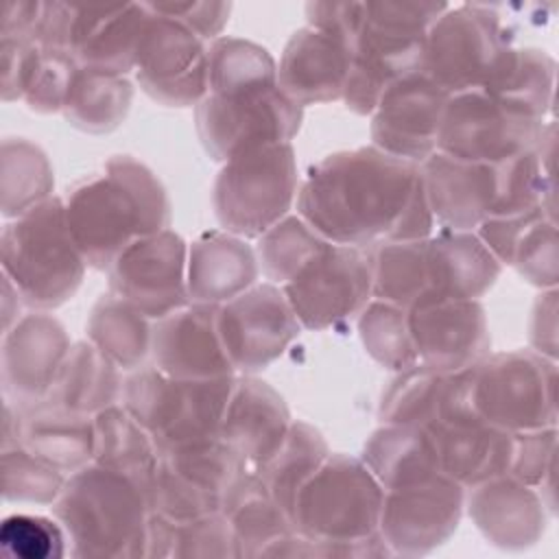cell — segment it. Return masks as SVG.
I'll use <instances>...</instances> for the list:
<instances>
[{
	"instance_id": "cell-1",
	"label": "cell",
	"mask_w": 559,
	"mask_h": 559,
	"mask_svg": "<svg viewBox=\"0 0 559 559\" xmlns=\"http://www.w3.org/2000/svg\"><path fill=\"white\" fill-rule=\"evenodd\" d=\"M297 214L328 242L360 249L421 240L435 229L419 166L373 144L310 166L297 190Z\"/></svg>"
},
{
	"instance_id": "cell-2",
	"label": "cell",
	"mask_w": 559,
	"mask_h": 559,
	"mask_svg": "<svg viewBox=\"0 0 559 559\" xmlns=\"http://www.w3.org/2000/svg\"><path fill=\"white\" fill-rule=\"evenodd\" d=\"M63 203L87 266L98 271H107L133 242L170 225V199L162 179L129 155L107 159L98 175L74 183Z\"/></svg>"
},
{
	"instance_id": "cell-3",
	"label": "cell",
	"mask_w": 559,
	"mask_h": 559,
	"mask_svg": "<svg viewBox=\"0 0 559 559\" xmlns=\"http://www.w3.org/2000/svg\"><path fill=\"white\" fill-rule=\"evenodd\" d=\"M52 515L68 535L70 555L83 559L146 557L151 507L142 485L98 463L72 472Z\"/></svg>"
},
{
	"instance_id": "cell-4",
	"label": "cell",
	"mask_w": 559,
	"mask_h": 559,
	"mask_svg": "<svg viewBox=\"0 0 559 559\" xmlns=\"http://www.w3.org/2000/svg\"><path fill=\"white\" fill-rule=\"evenodd\" d=\"M2 275L31 310H52L74 297L87 262L70 231L66 203L50 197L11 218L0 236Z\"/></svg>"
},
{
	"instance_id": "cell-5",
	"label": "cell",
	"mask_w": 559,
	"mask_h": 559,
	"mask_svg": "<svg viewBox=\"0 0 559 559\" xmlns=\"http://www.w3.org/2000/svg\"><path fill=\"white\" fill-rule=\"evenodd\" d=\"M384 487L349 454H328L321 467L299 489L293 504V526L317 542L323 557H341L343 544L378 533Z\"/></svg>"
},
{
	"instance_id": "cell-6",
	"label": "cell",
	"mask_w": 559,
	"mask_h": 559,
	"mask_svg": "<svg viewBox=\"0 0 559 559\" xmlns=\"http://www.w3.org/2000/svg\"><path fill=\"white\" fill-rule=\"evenodd\" d=\"M236 376L181 380L151 362L129 371L122 406L148 430L162 452L218 439Z\"/></svg>"
},
{
	"instance_id": "cell-7",
	"label": "cell",
	"mask_w": 559,
	"mask_h": 559,
	"mask_svg": "<svg viewBox=\"0 0 559 559\" xmlns=\"http://www.w3.org/2000/svg\"><path fill=\"white\" fill-rule=\"evenodd\" d=\"M297 197V159L290 142L247 148L223 164L212 186L221 227L240 238H260L277 225Z\"/></svg>"
},
{
	"instance_id": "cell-8",
	"label": "cell",
	"mask_w": 559,
	"mask_h": 559,
	"mask_svg": "<svg viewBox=\"0 0 559 559\" xmlns=\"http://www.w3.org/2000/svg\"><path fill=\"white\" fill-rule=\"evenodd\" d=\"M476 415L504 432L557 426V360L533 349L487 354L472 367Z\"/></svg>"
},
{
	"instance_id": "cell-9",
	"label": "cell",
	"mask_w": 559,
	"mask_h": 559,
	"mask_svg": "<svg viewBox=\"0 0 559 559\" xmlns=\"http://www.w3.org/2000/svg\"><path fill=\"white\" fill-rule=\"evenodd\" d=\"M546 120L485 90L450 94L437 151L465 162L504 164L539 146Z\"/></svg>"
},
{
	"instance_id": "cell-10",
	"label": "cell",
	"mask_w": 559,
	"mask_h": 559,
	"mask_svg": "<svg viewBox=\"0 0 559 559\" xmlns=\"http://www.w3.org/2000/svg\"><path fill=\"white\" fill-rule=\"evenodd\" d=\"M496 7H448L424 37L421 72L448 94L480 90L500 52L511 46Z\"/></svg>"
},
{
	"instance_id": "cell-11",
	"label": "cell",
	"mask_w": 559,
	"mask_h": 559,
	"mask_svg": "<svg viewBox=\"0 0 559 559\" xmlns=\"http://www.w3.org/2000/svg\"><path fill=\"white\" fill-rule=\"evenodd\" d=\"M249 469L221 439L162 452L146 487L151 513L175 522L216 513L231 485Z\"/></svg>"
},
{
	"instance_id": "cell-12",
	"label": "cell",
	"mask_w": 559,
	"mask_h": 559,
	"mask_svg": "<svg viewBox=\"0 0 559 559\" xmlns=\"http://www.w3.org/2000/svg\"><path fill=\"white\" fill-rule=\"evenodd\" d=\"M197 133L214 162L273 142H290L304 120V107L280 85L236 94H207L197 105Z\"/></svg>"
},
{
	"instance_id": "cell-13",
	"label": "cell",
	"mask_w": 559,
	"mask_h": 559,
	"mask_svg": "<svg viewBox=\"0 0 559 559\" xmlns=\"http://www.w3.org/2000/svg\"><path fill=\"white\" fill-rule=\"evenodd\" d=\"M282 290L301 330L334 328L358 317L373 299L369 253L328 242Z\"/></svg>"
},
{
	"instance_id": "cell-14",
	"label": "cell",
	"mask_w": 559,
	"mask_h": 559,
	"mask_svg": "<svg viewBox=\"0 0 559 559\" xmlns=\"http://www.w3.org/2000/svg\"><path fill=\"white\" fill-rule=\"evenodd\" d=\"M216 325L234 371L245 376L275 362L301 332L282 286L271 282L253 284L218 306Z\"/></svg>"
},
{
	"instance_id": "cell-15",
	"label": "cell",
	"mask_w": 559,
	"mask_h": 559,
	"mask_svg": "<svg viewBox=\"0 0 559 559\" xmlns=\"http://www.w3.org/2000/svg\"><path fill=\"white\" fill-rule=\"evenodd\" d=\"M135 59V81L155 103L197 107L207 96V41L148 9Z\"/></svg>"
},
{
	"instance_id": "cell-16",
	"label": "cell",
	"mask_w": 559,
	"mask_h": 559,
	"mask_svg": "<svg viewBox=\"0 0 559 559\" xmlns=\"http://www.w3.org/2000/svg\"><path fill=\"white\" fill-rule=\"evenodd\" d=\"M465 511V487L445 474L384 489L378 533L393 557H421L443 546Z\"/></svg>"
},
{
	"instance_id": "cell-17",
	"label": "cell",
	"mask_w": 559,
	"mask_h": 559,
	"mask_svg": "<svg viewBox=\"0 0 559 559\" xmlns=\"http://www.w3.org/2000/svg\"><path fill=\"white\" fill-rule=\"evenodd\" d=\"M109 293L151 321L190 304L188 245L170 227L127 247L107 269Z\"/></svg>"
},
{
	"instance_id": "cell-18",
	"label": "cell",
	"mask_w": 559,
	"mask_h": 559,
	"mask_svg": "<svg viewBox=\"0 0 559 559\" xmlns=\"http://www.w3.org/2000/svg\"><path fill=\"white\" fill-rule=\"evenodd\" d=\"M450 94L421 70L395 81L371 114L373 146L411 164L437 153V135Z\"/></svg>"
},
{
	"instance_id": "cell-19",
	"label": "cell",
	"mask_w": 559,
	"mask_h": 559,
	"mask_svg": "<svg viewBox=\"0 0 559 559\" xmlns=\"http://www.w3.org/2000/svg\"><path fill=\"white\" fill-rule=\"evenodd\" d=\"M417 362L454 373L478 365L491 347L485 308L478 299H428L408 308Z\"/></svg>"
},
{
	"instance_id": "cell-20",
	"label": "cell",
	"mask_w": 559,
	"mask_h": 559,
	"mask_svg": "<svg viewBox=\"0 0 559 559\" xmlns=\"http://www.w3.org/2000/svg\"><path fill=\"white\" fill-rule=\"evenodd\" d=\"M432 216L445 229L474 231L496 216L504 197V164H480L432 153L419 164Z\"/></svg>"
},
{
	"instance_id": "cell-21",
	"label": "cell",
	"mask_w": 559,
	"mask_h": 559,
	"mask_svg": "<svg viewBox=\"0 0 559 559\" xmlns=\"http://www.w3.org/2000/svg\"><path fill=\"white\" fill-rule=\"evenodd\" d=\"M70 336L46 310L22 314L2 334L4 397L17 406L48 400L70 354Z\"/></svg>"
},
{
	"instance_id": "cell-22",
	"label": "cell",
	"mask_w": 559,
	"mask_h": 559,
	"mask_svg": "<svg viewBox=\"0 0 559 559\" xmlns=\"http://www.w3.org/2000/svg\"><path fill=\"white\" fill-rule=\"evenodd\" d=\"M218 306L188 304L153 321L151 365L181 380L236 376L221 336Z\"/></svg>"
},
{
	"instance_id": "cell-23",
	"label": "cell",
	"mask_w": 559,
	"mask_h": 559,
	"mask_svg": "<svg viewBox=\"0 0 559 559\" xmlns=\"http://www.w3.org/2000/svg\"><path fill=\"white\" fill-rule=\"evenodd\" d=\"M465 511L480 535L502 550L535 546L548 524L539 491L509 474L465 489Z\"/></svg>"
},
{
	"instance_id": "cell-24",
	"label": "cell",
	"mask_w": 559,
	"mask_h": 559,
	"mask_svg": "<svg viewBox=\"0 0 559 559\" xmlns=\"http://www.w3.org/2000/svg\"><path fill=\"white\" fill-rule=\"evenodd\" d=\"M290 424L284 397L269 382L240 373L234 378L218 439L255 469L282 448Z\"/></svg>"
},
{
	"instance_id": "cell-25",
	"label": "cell",
	"mask_w": 559,
	"mask_h": 559,
	"mask_svg": "<svg viewBox=\"0 0 559 559\" xmlns=\"http://www.w3.org/2000/svg\"><path fill=\"white\" fill-rule=\"evenodd\" d=\"M352 48L312 26L290 35L277 66L280 90L299 107L343 98Z\"/></svg>"
},
{
	"instance_id": "cell-26",
	"label": "cell",
	"mask_w": 559,
	"mask_h": 559,
	"mask_svg": "<svg viewBox=\"0 0 559 559\" xmlns=\"http://www.w3.org/2000/svg\"><path fill=\"white\" fill-rule=\"evenodd\" d=\"M148 15L144 2L76 7L70 52L81 68L127 76L135 70Z\"/></svg>"
},
{
	"instance_id": "cell-27",
	"label": "cell",
	"mask_w": 559,
	"mask_h": 559,
	"mask_svg": "<svg viewBox=\"0 0 559 559\" xmlns=\"http://www.w3.org/2000/svg\"><path fill=\"white\" fill-rule=\"evenodd\" d=\"M424 37H400L360 26L352 44V63L343 103L358 116H371L382 94L402 76L421 70Z\"/></svg>"
},
{
	"instance_id": "cell-28",
	"label": "cell",
	"mask_w": 559,
	"mask_h": 559,
	"mask_svg": "<svg viewBox=\"0 0 559 559\" xmlns=\"http://www.w3.org/2000/svg\"><path fill=\"white\" fill-rule=\"evenodd\" d=\"M260 275L255 249L225 229L201 234L188 245L190 304L223 306L249 290Z\"/></svg>"
},
{
	"instance_id": "cell-29",
	"label": "cell",
	"mask_w": 559,
	"mask_h": 559,
	"mask_svg": "<svg viewBox=\"0 0 559 559\" xmlns=\"http://www.w3.org/2000/svg\"><path fill=\"white\" fill-rule=\"evenodd\" d=\"M426 249L430 273L428 299H480L502 271V264L476 231L441 227L426 238Z\"/></svg>"
},
{
	"instance_id": "cell-30",
	"label": "cell",
	"mask_w": 559,
	"mask_h": 559,
	"mask_svg": "<svg viewBox=\"0 0 559 559\" xmlns=\"http://www.w3.org/2000/svg\"><path fill=\"white\" fill-rule=\"evenodd\" d=\"M20 445L63 474L94 461V415L66 408L52 400L20 406Z\"/></svg>"
},
{
	"instance_id": "cell-31",
	"label": "cell",
	"mask_w": 559,
	"mask_h": 559,
	"mask_svg": "<svg viewBox=\"0 0 559 559\" xmlns=\"http://www.w3.org/2000/svg\"><path fill=\"white\" fill-rule=\"evenodd\" d=\"M435 441L439 469L465 489L509 474L513 435L485 421L426 428Z\"/></svg>"
},
{
	"instance_id": "cell-32",
	"label": "cell",
	"mask_w": 559,
	"mask_h": 559,
	"mask_svg": "<svg viewBox=\"0 0 559 559\" xmlns=\"http://www.w3.org/2000/svg\"><path fill=\"white\" fill-rule=\"evenodd\" d=\"M360 459L384 489L415 485L441 474L435 441L421 426L382 424L365 441Z\"/></svg>"
},
{
	"instance_id": "cell-33",
	"label": "cell",
	"mask_w": 559,
	"mask_h": 559,
	"mask_svg": "<svg viewBox=\"0 0 559 559\" xmlns=\"http://www.w3.org/2000/svg\"><path fill=\"white\" fill-rule=\"evenodd\" d=\"M221 511L231 524L238 557H262L273 542L295 533L293 520L253 469L231 485Z\"/></svg>"
},
{
	"instance_id": "cell-34",
	"label": "cell",
	"mask_w": 559,
	"mask_h": 559,
	"mask_svg": "<svg viewBox=\"0 0 559 559\" xmlns=\"http://www.w3.org/2000/svg\"><path fill=\"white\" fill-rule=\"evenodd\" d=\"M87 341L120 371L151 362L153 321L114 293L100 295L85 323Z\"/></svg>"
},
{
	"instance_id": "cell-35",
	"label": "cell",
	"mask_w": 559,
	"mask_h": 559,
	"mask_svg": "<svg viewBox=\"0 0 559 559\" xmlns=\"http://www.w3.org/2000/svg\"><path fill=\"white\" fill-rule=\"evenodd\" d=\"M122 371L87 338L72 343L48 400L87 415L122 402Z\"/></svg>"
},
{
	"instance_id": "cell-36",
	"label": "cell",
	"mask_w": 559,
	"mask_h": 559,
	"mask_svg": "<svg viewBox=\"0 0 559 559\" xmlns=\"http://www.w3.org/2000/svg\"><path fill=\"white\" fill-rule=\"evenodd\" d=\"M94 428V463L129 476L146 491L159 461V448L148 430L122 406V402L96 413Z\"/></svg>"
},
{
	"instance_id": "cell-37",
	"label": "cell",
	"mask_w": 559,
	"mask_h": 559,
	"mask_svg": "<svg viewBox=\"0 0 559 559\" xmlns=\"http://www.w3.org/2000/svg\"><path fill=\"white\" fill-rule=\"evenodd\" d=\"M480 90L546 120L552 109L555 59L542 48L507 46Z\"/></svg>"
},
{
	"instance_id": "cell-38",
	"label": "cell",
	"mask_w": 559,
	"mask_h": 559,
	"mask_svg": "<svg viewBox=\"0 0 559 559\" xmlns=\"http://www.w3.org/2000/svg\"><path fill=\"white\" fill-rule=\"evenodd\" d=\"M146 557L238 559L231 524L223 511L175 522L151 513Z\"/></svg>"
},
{
	"instance_id": "cell-39",
	"label": "cell",
	"mask_w": 559,
	"mask_h": 559,
	"mask_svg": "<svg viewBox=\"0 0 559 559\" xmlns=\"http://www.w3.org/2000/svg\"><path fill=\"white\" fill-rule=\"evenodd\" d=\"M131 103L133 83L127 76L79 68L61 114L74 129L100 135L124 122Z\"/></svg>"
},
{
	"instance_id": "cell-40",
	"label": "cell",
	"mask_w": 559,
	"mask_h": 559,
	"mask_svg": "<svg viewBox=\"0 0 559 559\" xmlns=\"http://www.w3.org/2000/svg\"><path fill=\"white\" fill-rule=\"evenodd\" d=\"M373 299L413 308L430 297L428 249L421 240H397L369 247Z\"/></svg>"
},
{
	"instance_id": "cell-41",
	"label": "cell",
	"mask_w": 559,
	"mask_h": 559,
	"mask_svg": "<svg viewBox=\"0 0 559 559\" xmlns=\"http://www.w3.org/2000/svg\"><path fill=\"white\" fill-rule=\"evenodd\" d=\"M328 454L330 448L323 435L314 426L293 419L282 448L253 472L293 520V504L299 489L321 467Z\"/></svg>"
},
{
	"instance_id": "cell-42",
	"label": "cell",
	"mask_w": 559,
	"mask_h": 559,
	"mask_svg": "<svg viewBox=\"0 0 559 559\" xmlns=\"http://www.w3.org/2000/svg\"><path fill=\"white\" fill-rule=\"evenodd\" d=\"M48 155L24 138H7L0 153V192L4 218H17L52 197Z\"/></svg>"
},
{
	"instance_id": "cell-43",
	"label": "cell",
	"mask_w": 559,
	"mask_h": 559,
	"mask_svg": "<svg viewBox=\"0 0 559 559\" xmlns=\"http://www.w3.org/2000/svg\"><path fill=\"white\" fill-rule=\"evenodd\" d=\"M277 85L271 52L242 37H216L207 44V94H236Z\"/></svg>"
},
{
	"instance_id": "cell-44",
	"label": "cell",
	"mask_w": 559,
	"mask_h": 559,
	"mask_svg": "<svg viewBox=\"0 0 559 559\" xmlns=\"http://www.w3.org/2000/svg\"><path fill=\"white\" fill-rule=\"evenodd\" d=\"M79 68L70 50L31 44L20 76V100L37 114L61 111Z\"/></svg>"
},
{
	"instance_id": "cell-45",
	"label": "cell",
	"mask_w": 559,
	"mask_h": 559,
	"mask_svg": "<svg viewBox=\"0 0 559 559\" xmlns=\"http://www.w3.org/2000/svg\"><path fill=\"white\" fill-rule=\"evenodd\" d=\"M328 245L299 214L284 216L258 238L255 255L260 271L271 284L290 282Z\"/></svg>"
},
{
	"instance_id": "cell-46",
	"label": "cell",
	"mask_w": 559,
	"mask_h": 559,
	"mask_svg": "<svg viewBox=\"0 0 559 559\" xmlns=\"http://www.w3.org/2000/svg\"><path fill=\"white\" fill-rule=\"evenodd\" d=\"M358 334L365 352L391 371H402L417 362L408 310L402 306L371 299L358 314Z\"/></svg>"
},
{
	"instance_id": "cell-47",
	"label": "cell",
	"mask_w": 559,
	"mask_h": 559,
	"mask_svg": "<svg viewBox=\"0 0 559 559\" xmlns=\"http://www.w3.org/2000/svg\"><path fill=\"white\" fill-rule=\"evenodd\" d=\"M445 373L415 362L391 380L382 393L378 417L382 424H408L426 428L437 411V397Z\"/></svg>"
},
{
	"instance_id": "cell-48",
	"label": "cell",
	"mask_w": 559,
	"mask_h": 559,
	"mask_svg": "<svg viewBox=\"0 0 559 559\" xmlns=\"http://www.w3.org/2000/svg\"><path fill=\"white\" fill-rule=\"evenodd\" d=\"M66 474L24 445L2 450V498L17 504H55Z\"/></svg>"
},
{
	"instance_id": "cell-49",
	"label": "cell",
	"mask_w": 559,
	"mask_h": 559,
	"mask_svg": "<svg viewBox=\"0 0 559 559\" xmlns=\"http://www.w3.org/2000/svg\"><path fill=\"white\" fill-rule=\"evenodd\" d=\"M0 546L17 559H57L70 552L61 522L39 513L7 515L0 524Z\"/></svg>"
},
{
	"instance_id": "cell-50",
	"label": "cell",
	"mask_w": 559,
	"mask_h": 559,
	"mask_svg": "<svg viewBox=\"0 0 559 559\" xmlns=\"http://www.w3.org/2000/svg\"><path fill=\"white\" fill-rule=\"evenodd\" d=\"M555 450L557 426L513 435L509 476L535 487L548 513H555Z\"/></svg>"
},
{
	"instance_id": "cell-51",
	"label": "cell",
	"mask_w": 559,
	"mask_h": 559,
	"mask_svg": "<svg viewBox=\"0 0 559 559\" xmlns=\"http://www.w3.org/2000/svg\"><path fill=\"white\" fill-rule=\"evenodd\" d=\"M528 284L550 290L559 282V251L557 225L550 216L535 218L515 245L511 264Z\"/></svg>"
},
{
	"instance_id": "cell-52",
	"label": "cell",
	"mask_w": 559,
	"mask_h": 559,
	"mask_svg": "<svg viewBox=\"0 0 559 559\" xmlns=\"http://www.w3.org/2000/svg\"><path fill=\"white\" fill-rule=\"evenodd\" d=\"M445 2H404L380 0L362 2V26L400 35V37H426L435 20L448 9Z\"/></svg>"
},
{
	"instance_id": "cell-53",
	"label": "cell",
	"mask_w": 559,
	"mask_h": 559,
	"mask_svg": "<svg viewBox=\"0 0 559 559\" xmlns=\"http://www.w3.org/2000/svg\"><path fill=\"white\" fill-rule=\"evenodd\" d=\"M151 11L166 15L186 28H190L194 35H199L203 41H212L221 37V31L225 28L231 4L229 2H210V0H186V2H148Z\"/></svg>"
},
{
	"instance_id": "cell-54",
	"label": "cell",
	"mask_w": 559,
	"mask_h": 559,
	"mask_svg": "<svg viewBox=\"0 0 559 559\" xmlns=\"http://www.w3.org/2000/svg\"><path fill=\"white\" fill-rule=\"evenodd\" d=\"M308 26L319 28L349 48L362 26V2H308Z\"/></svg>"
},
{
	"instance_id": "cell-55",
	"label": "cell",
	"mask_w": 559,
	"mask_h": 559,
	"mask_svg": "<svg viewBox=\"0 0 559 559\" xmlns=\"http://www.w3.org/2000/svg\"><path fill=\"white\" fill-rule=\"evenodd\" d=\"M531 349L557 360V288L542 290L531 308L528 319Z\"/></svg>"
},
{
	"instance_id": "cell-56",
	"label": "cell",
	"mask_w": 559,
	"mask_h": 559,
	"mask_svg": "<svg viewBox=\"0 0 559 559\" xmlns=\"http://www.w3.org/2000/svg\"><path fill=\"white\" fill-rule=\"evenodd\" d=\"M46 2L37 0H7L0 17V39L35 41Z\"/></svg>"
},
{
	"instance_id": "cell-57",
	"label": "cell",
	"mask_w": 559,
	"mask_h": 559,
	"mask_svg": "<svg viewBox=\"0 0 559 559\" xmlns=\"http://www.w3.org/2000/svg\"><path fill=\"white\" fill-rule=\"evenodd\" d=\"M2 330L7 332L20 319V306H24V301L13 282L7 275H2Z\"/></svg>"
}]
</instances>
